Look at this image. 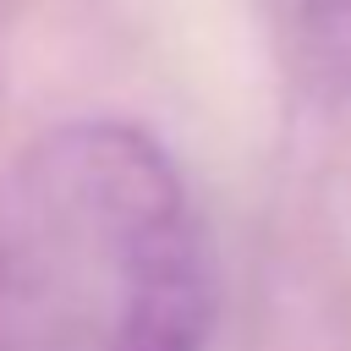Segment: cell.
<instances>
[{
    "label": "cell",
    "mask_w": 351,
    "mask_h": 351,
    "mask_svg": "<svg viewBox=\"0 0 351 351\" xmlns=\"http://www.w3.org/2000/svg\"><path fill=\"white\" fill-rule=\"evenodd\" d=\"M280 16L307 77L324 93L346 99L351 93V0H280Z\"/></svg>",
    "instance_id": "7a4b0ae2"
},
{
    "label": "cell",
    "mask_w": 351,
    "mask_h": 351,
    "mask_svg": "<svg viewBox=\"0 0 351 351\" xmlns=\"http://www.w3.org/2000/svg\"><path fill=\"white\" fill-rule=\"evenodd\" d=\"M214 258L170 148L126 115L33 132L0 170V351H203Z\"/></svg>",
    "instance_id": "6da1fadb"
}]
</instances>
